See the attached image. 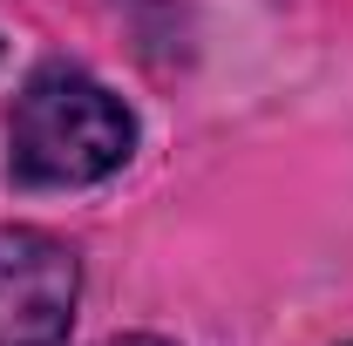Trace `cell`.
Segmentation results:
<instances>
[{"label": "cell", "instance_id": "1", "mask_svg": "<svg viewBox=\"0 0 353 346\" xmlns=\"http://www.w3.org/2000/svg\"><path fill=\"white\" fill-rule=\"evenodd\" d=\"M136 156V116L75 61H41L7 109V170L28 190H82Z\"/></svg>", "mask_w": 353, "mask_h": 346}, {"label": "cell", "instance_id": "2", "mask_svg": "<svg viewBox=\"0 0 353 346\" xmlns=\"http://www.w3.org/2000/svg\"><path fill=\"white\" fill-rule=\"evenodd\" d=\"M82 258L41 224H0V346H68Z\"/></svg>", "mask_w": 353, "mask_h": 346}, {"label": "cell", "instance_id": "3", "mask_svg": "<svg viewBox=\"0 0 353 346\" xmlns=\"http://www.w3.org/2000/svg\"><path fill=\"white\" fill-rule=\"evenodd\" d=\"M109 346H170V340H157V333H130V340H109Z\"/></svg>", "mask_w": 353, "mask_h": 346}]
</instances>
